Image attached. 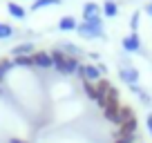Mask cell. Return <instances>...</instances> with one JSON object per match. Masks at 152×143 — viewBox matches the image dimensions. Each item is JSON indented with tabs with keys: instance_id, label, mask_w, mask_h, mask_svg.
Returning <instances> with one entry per match:
<instances>
[{
	"instance_id": "cell-22",
	"label": "cell",
	"mask_w": 152,
	"mask_h": 143,
	"mask_svg": "<svg viewBox=\"0 0 152 143\" xmlns=\"http://www.w3.org/2000/svg\"><path fill=\"white\" fill-rule=\"evenodd\" d=\"M134 141H137V134H121V136H116L114 143H134Z\"/></svg>"
},
{
	"instance_id": "cell-6",
	"label": "cell",
	"mask_w": 152,
	"mask_h": 143,
	"mask_svg": "<svg viewBox=\"0 0 152 143\" xmlns=\"http://www.w3.org/2000/svg\"><path fill=\"white\" fill-rule=\"evenodd\" d=\"M31 58H34V65L40 67V69H49V67H54V65H52V56H49V52H34Z\"/></svg>"
},
{
	"instance_id": "cell-24",
	"label": "cell",
	"mask_w": 152,
	"mask_h": 143,
	"mask_svg": "<svg viewBox=\"0 0 152 143\" xmlns=\"http://www.w3.org/2000/svg\"><path fill=\"white\" fill-rule=\"evenodd\" d=\"M11 67H14V61H9V58H2V61H0V69L5 72V74L11 69Z\"/></svg>"
},
{
	"instance_id": "cell-2",
	"label": "cell",
	"mask_w": 152,
	"mask_h": 143,
	"mask_svg": "<svg viewBox=\"0 0 152 143\" xmlns=\"http://www.w3.org/2000/svg\"><path fill=\"white\" fill-rule=\"evenodd\" d=\"M119 76H121V81H123V83H128V85L132 87V85H137V81H139V69H137V67H132L128 61H121Z\"/></svg>"
},
{
	"instance_id": "cell-9",
	"label": "cell",
	"mask_w": 152,
	"mask_h": 143,
	"mask_svg": "<svg viewBox=\"0 0 152 143\" xmlns=\"http://www.w3.org/2000/svg\"><path fill=\"white\" fill-rule=\"evenodd\" d=\"M137 130H139V121H137V116H134V119H130V121H125V123L119 125V134H116V136H121V134H137Z\"/></svg>"
},
{
	"instance_id": "cell-27",
	"label": "cell",
	"mask_w": 152,
	"mask_h": 143,
	"mask_svg": "<svg viewBox=\"0 0 152 143\" xmlns=\"http://www.w3.org/2000/svg\"><path fill=\"white\" fill-rule=\"evenodd\" d=\"M9 143H29V141H23V139H16L14 136V139H9Z\"/></svg>"
},
{
	"instance_id": "cell-3",
	"label": "cell",
	"mask_w": 152,
	"mask_h": 143,
	"mask_svg": "<svg viewBox=\"0 0 152 143\" xmlns=\"http://www.w3.org/2000/svg\"><path fill=\"white\" fill-rule=\"evenodd\" d=\"M78 76L83 78V81L92 83V81H101V72L96 65H81L78 67Z\"/></svg>"
},
{
	"instance_id": "cell-12",
	"label": "cell",
	"mask_w": 152,
	"mask_h": 143,
	"mask_svg": "<svg viewBox=\"0 0 152 143\" xmlns=\"http://www.w3.org/2000/svg\"><path fill=\"white\" fill-rule=\"evenodd\" d=\"M116 11H119V5H116L114 0H105V2H103V7H101V14H105L107 18L116 16Z\"/></svg>"
},
{
	"instance_id": "cell-23",
	"label": "cell",
	"mask_w": 152,
	"mask_h": 143,
	"mask_svg": "<svg viewBox=\"0 0 152 143\" xmlns=\"http://www.w3.org/2000/svg\"><path fill=\"white\" fill-rule=\"evenodd\" d=\"M139 18H141V14H139V11H134V14H132V23H130L132 34H137V29H139Z\"/></svg>"
},
{
	"instance_id": "cell-13",
	"label": "cell",
	"mask_w": 152,
	"mask_h": 143,
	"mask_svg": "<svg viewBox=\"0 0 152 143\" xmlns=\"http://www.w3.org/2000/svg\"><path fill=\"white\" fill-rule=\"evenodd\" d=\"M7 11H9L14 18H18V20H23V18H25V14H27V11H25L23 7L18 5V2H7Z\"/></svg>"
},
{
	"instance_id": "cell-25",
	"label": "cell",
	"mask_w": 152,
	"mask_h": 143,
	"mask_svg": "<svg viewBox=\"0 0 152 143\" xmlns=\"http://www.w3.org/2000/svg\"><path fill=\"white\" fill-rule=\"evenodd\" d=\"M145 128H148V132H150V136H152V114L145 116Z\"/></svg>"
},
{
	"instance_id": "cell-20",
	"label": "cell",
	"mask_w": 152,
	"mask_h": 143,
	"mask_svg": "<svg viewBox=\"0 0 152 143\" xmlns=\"http://www.w3.org/2000/svg\"><path fill=\"white\" fill-rule=\"evenodd\" d=\"M14 65H18V67H34V58L31 56H16Z\"/></svg>"
},
{
	"instance_id": "cell-4",
	"label": "cell",
	"mask_w": 152,
	"mask_h": 143,
	"mask_svg": "<svg viewBox=\"0 0 152 143\" xmlns=\"http://www.w3.org/2000/svg\"><path fill=\"white\" fill-rule=\"evenodd\" d=\"M119 101H107V105L103 107V116L114 125H119Z\"/></svg>"
},
{
	"instance_id": "cell-5",
	"label": "cell",
	"mask_w": 152,
	"mask_h": 143,
	"mask_svg": "<svg viewBox=\"0 0 152 143\" xmlns=\"http://www.w3.org/2000/svg\"><path fill=\"white\" fill-rule=\"evenodd\" d=\"M78 67H81V63H78V58H74V56H67L65 61H63V65L58 67L56 72H61V74H65V76H69V74H74V72H78Z\"/></svg>"
},
{
	"instance_id": "cell-28",
	"label": "cell",
	"mask_w": 152,
	"mask_h": 143,
	"mask_svg": "<svg viewBox=\"0 0 152 143\" xmlns=\"http://www.w3.org/2000/svg\"><path fill=\"white\" fill-rule=\"evenodd\" d=\"M145 14H148V16H152V2H150L148 7H145Z\"/></svg>"
},
{
	"instance_id": "cell-10",
	"label": "cell",
	"mask_w": 152,
	"mask_h": 143,
	"mask_svg": "<svg viewBox=\"0 0 152 143\" xmlns=\"http://www.w3.org/2000/svg\"><path fill=\"white\" fill-rule=\"evenodd\" d=\"M94 16H101V7L96 5V2H85V5H83V20L94 18Z\"/></svg>"
},
{
	"instance_id": "cell-16",
	"label": "cell",
	"mask_w": 152,
	"mask_h": 143,
	"mask_svg": "<svg viewBox=\"0 0 152 143\" xmlns=\"http://www.w3.org/2000/svg\"><path fill=\"white\" fill-rule=\"evenodd\" d=\"M132 92H134V94H137V96H139V101H141V103H143V105H150V103H152V98H150V94H148V92H145V90H143V87H139V85H132Z\"/></svg>"
},
{
	"instance_id": "cell-8",
	"label": "cell",
	"mask_w": 152,
	"mask_h": 143,
	"mask_svg": "<svg viewBox=\"0 0 152 143\" xmlns=\"http://www.w3.org/2000/svg\"><path fill=\"white\" fill-rule=\"evenodd\" d=\"M36 52L34 49V43H20V45H16L14 49H11V56H31V54Z\"/></svg>"
},
{
	"instance_id": "cell-17",
	"label": "cell",
	"mask_w": 152,
	"mask_h": 143,
	"mask_svg": "<svg viewBox=\"0 0 152 143\" xmlns=\"http://www.w3.org/2000/svg\"><path fill=\"white\" fill-rule=\"evenodd\" d=\"M63 0H36V2H31V11H38L43 9V7H49V5H61Z\"/></svg>"
},
{
	"instance_id": "cell-19",
	"label": "cell",
	"mask_w": 152,
	"mask_h": 143,
	"mask_svg": "<svg viewBox=\"0 0 152 143\" xmlns=\"http://www.w3.org/2000/svg\"><path fill=\"white\" fill-rule=\"evenodd\" d=\"M110 87H112V83H110L107 78H101V81L96 83V92H99V96H105L110 92Z\"/></svg>"
},
{
	"instance_id": "cell-11",
	"label": "cell",
	"mask_w": 152,
	"mask_h": 143,
	"mask_svg": "<svg viewBox=\"0 0 152 143\" xmlns=\"http://www.w3.org/2000/svg\"><path fill=\"white\" fill-rule=\"evenodd\" d=\"M58 29H61V31H72V29H78V23H76V18H72V16H63V18L58 20Z\"/></svg>"
},
{
	"instance_id": "cell-21",
	"label": "cell",
	"mask_w": 152,
	"mask_h": 143,
	"mask_svg": "<svg viewBox=\"0 0 152 143\" xmlns=\"http://www.w3.org/2000/svg\"><path fill=\"white\" fill-rule=\"evenodd\" d=\"M14 36V29L9 27L7 23H0V40H5V38H11Z\"/></svg>"
},
{
	"instance_id": "cell-1",
	"label": "cell",
	"mask_w": 152,
	"mask_h": 143,
	"mask_svg": "<svg viewBox=\"0 0 152 143\" xmlns=\"http://www.w3.org/2000/svg\"><path fill=\"white\" fill-rule=\"evenodd\" d=\"M78 36L81 38H101L103 36V20H101V16H94V18H87L83 20V23H78Z\"/></svg>"
},
{
	"instance_id": "cell-14",
	"label": "cell",
	"mask_w": 152,
	"mask_h": 143,
	"mask_svg": "<svg viewBox=\"0 0 152 143\" xmlns=\"http://www.w3.org/2000/svg\"><path fill=\"white\" fill-rule=\"evenodd\" d=\"M61 52L63 54H67V56H74V58H78L81 56V47H76V45H72V43H63L61 45Z\"/></svg>"
},
{
	"instance_id": "cell-30",
	"label": "cell",
	"mask_w": 152,
	"mask_h": 143,
	"mask_svg": "<svg viewBox=\"0 0 152 143\" xmlns=\"http://www.w3.org/2000/svg\"><path fill=\"white\" fill-rule=\"evenodd\" d=\"M0 94H2V87H0Z\"/></svg>"
},
{
	"instance_id": "cell-26",
	"label": "cell",
	"mask_w": 152,
	"mask_h": 143,
	"mask_svg": "<svg viewBox=\"0 0 152 143\" xmlns=\"http://www.w3.org/2000/svg\"><path fill=\"white\" fill-rule=\"evenodd\" d=\"M96 67H99L101 76H103V74H107V65H103V63H99V65H96Z\"/></svg>"
},
{
	"instance_id": "cell-29",
	"label": "cell",
	"mask_w": 152,
	"mask_h": 143,
	"mask_svg": "<svg viewBox=\"0 0 152 143\" xmlns=\"http://www.w3.org/2000/svg\"><path fill=\"white\" fill-rule=\"evenodd\" d=\"M5 76H7V74H5V72H2V69H0V83L5 81Z\"/></svg>"
},
{
	"instance_id": "cell-7",
	"label": "cell",
	"mask_w": 152,
	"mask_h": 143,
	"mask_svg": "<svg viewBox=\"0 0 152 143\" xmlns=\"http://www.w3.org/2000/svg\"><path fill=\"white\" fill-rule=\"evenodd\" d=\"M123 49L125 52H141V40H139V34H130L123 38Z\"/></svg>"
},
{
	"instance_id": "cell-18",
	"label": "cell",
	"mask_w": 152,
	"mask_h": 143,
	"mask_svg": "<svg viewBox=\"0 0 152 143\" xmlns=\"http://www.w3.org/2000/svg\"><path fill=\"white\" fill-rule=\"evenodd\" d=\"M83 92H85V94H87V98H92V101H96V98H99L96 85H92V83H87V81H83Z\"/></svg>"
},
{
	"instance_id": "cell-15",
	"label": "cell",
	"mask_w": 152,
	"mask_h": 143,
	"mask_svg": "<svg viewBox=\"0 0 152 143\" xmlns=\"http://www.w3.org/2000/svg\"><path fill=\"white\" fill-rule=\"evenodd\" d=\"M130 119H134L132 107H130V105H121V107H119V125L125 123V121H130Z\"/></svg>"
}]
</instances>
